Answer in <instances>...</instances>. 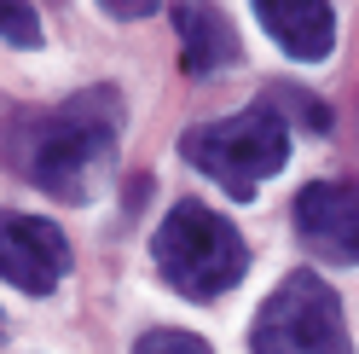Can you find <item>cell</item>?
<instances>
[{
  "label": "cell",
  "instance_id": "obj_13",
  "mask_svg": "<svg viewBox=\"0 0 359 354\" xmlns=\"http://www.w3.org/2000/svg\"><path fill=\"white\" fill-rule=\"evenodd\" d=\"M0 331H6V320H0Z\"/></svg>",
  "mask_w": 359,
  "mask_h": 354
},
{
  "label": "cell",
  "instance_id": "obj_10",
  "mask_svg": "<svg viewBox=\"0 0 359 354\" xmlns=\"http://www.w3.org/2000/svg\"><path fill=\"white\" fill-rule=\"evenodd\" d=\"M0 41H12V47H41V24H35L29 0H0Z\"/></svg>",
  "mask_w": 359,
  "mask_h": 354
},
{
  "label": "cell",
  "instance_id": "obj_3",
  "mask_svg": "<svg viewBox=\"0 0 359 354\" xmlns=\"http://www.w3.org/2000/svg\"><path fill=\"white\" fill-rule=\"evenodd\" d=\"M180 151H186V163L197 174H209L226 197L250 204L261 192V181H273L290 163V128L266 99H255L250 110H238V117L197 122L191 134L180 140Z\"/></svg>",
  "mask_w": 359,
  "mask_h": 354
},
{
  "label": "cell",
  "instance_id": "obj_7",
  "mask_svg": "<svg viewBox=\"0 0 359 354\" xmlns=\"http://www.w3.org/2000/svg\"><path fill=\"white\" fill-rule=\"evenodd\" d=\"M250 6L261 18V29L273 35L290 58H302V64L330 58V47H336V12H330V0H250Z\"/></svg>",
  "mask_w": 359,
  "mask_h": 354
},
{
  "label": "cell",
  "instance_id": "obj_12",
  "mask_svg": "<svg viewBox=\"0 0 359 354\" xmlns=\"http://www.w3.org/2000/svg\"><path fill=\"white\" fill-rule=\"evenodd\" d=\"M99 6H104L110 18H151L163 0H99Z\"/></svg>",
  "mask_w": 359,
  "mask_h": 354
},
{
  "label": "cell",
  "instance_id": "obj_2",
  "mask_svg": "<svg viewBox=\"0 0 359 354\" xmlns=\"http://www.w3.org/2000/svg\"><path fill=\"white\" fill-rule=\"evenodd\" d=\"M151 256H156V273H163L186 302L226 296L243 279V268H250L243 232L226 215H215L209 204H197V197H186V204L168 209V221L151 238Z\"/></svg>",
  "mask_w": 359,
  "mask_h": 354
},
{
  "label": "cell",
  "instance_id": "obj_6",
  "mask_svg": "<svg viewBox=\"0 0 359 354\" xmlns=\"http://www.w3.org/2000/svg\"><path fill=\"white\" fill-rule=\"evenodd\" d=\"M296 232L313 256L359 268V186L348 181H313L296 192Z\"/></svg>",
  "mask_w": 359,
  "mask_h": 354
},
{
  "label": "cell",
  "instance_id": "obj_5",
  "mask_svg": "<svg viewBox=\"0 0 359 354\" xmlns=\"http://www.w3.org/2000/svg\"><path fill=\"white\" fill-rule=\"evenodd\" d=\"M64 273H70V238L41 215L0 209V279L29 296H53Z\"/></svg>",
  "mask_w": 359,
  "mask_h": 354
},
{
  "label": "cell",
  "instance_id": "obj_8",
  "mask_svg": "<svg viewBox=\"0 0 359 354\" xmlns=\"http://www.w3.org/2000/svg\"><path fill=\"white\" fill-rule=\"evenodd\" d=\"M174 29H180V64H186L191 76H209V70L238 64V35H232V24L209 6V0H180L174 6Z\"/></svg>",
  "mask_w": 359,
  "mask_h": 354
},
{
  "label": "cell",
  "instance_id": "obj_1",
  "mask_svg": "<svg viewBox=\"0 0 359 354\" xmlns=\"http://www.w3.org/2000/svg\"><path fill=\"white\" fill-rule=\"evenodd\" d=\"M122 134V93L87 87L47 110H12L0 128V163L47 197L87 204Z\"/></svg>",
  "mask_w": 359,
  "mask_h": 354
},
{
  "label": "cell",
  "instance_id": "obj_4",
  "mask_svg": "<svg viewBox=\"0 0 359 354\" xmlns=\"http://www.w3.org/2000/svg\"><path fill=\"white\" fill-rule=\"evenodd\" d=\"M250 354H353L342 296L307 268L290 273L261 302V314L250 325Z\"/></svg>",
  "mask_w": 359,
  "mask_h": 354
},
{
  "label": "cell",
  "instance_id": "obj_11",
  "mask_svg": "<svg viewBox=\"0 0 359 354\" xmlns=\"http://www.w3.org/2000/svg\"><path fill=\"white\" fill-rule=\"evenodd\" d=\"M133 354H215L203 337H191V331H145Z\"/></svg>",
  "mask_w": 359,
  "mask_h": 354
},
{
  "label": "cell",
  "instance_id": "obj_9",
  "mask_svg": "<svg viewBox=\"0 0 359 354\" xmlns=\"http://www.w3.org/2000/svg\"><path fill=\"white\" fill-rule=\"evenodd\" d=\"M266 105H273L278 110V117H284V110H290V117H296V122H307V128H319V134H325V128H330V110L319 105V99H307L302 93V87H273V93H266Z\"/></svg>",
  "mask_w": 359,
  "mask_h": 354
}]
</instances>
